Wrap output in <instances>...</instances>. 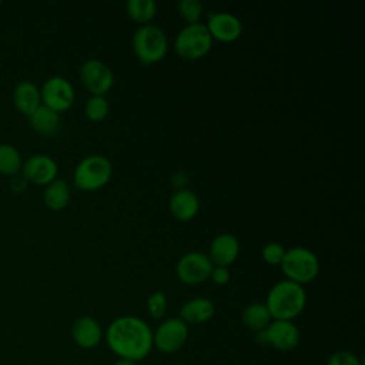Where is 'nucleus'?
I'll use <instances>...</instances> for the list:
<instances>
[{"mask_svg":"<svg viewBox=\"0 0 365 365\" xmlns=\"http://www.w3.org/2000/svg\"><path fill=\"white\" fill-rule=\"evenodd\" d=\"M212 40L217 38L220 41H234L242 33L241 20L231 13H214L210 16L208 23L205 24Z\"/></svg>","mask_w":365,"mask_h":365,"instance_id":"13","label":"nucleus"},{"mask_svg":"<svg viewBox=\"0 0 365 365\" xmlns=\"http://www.w3.org/2000/svg\"><path fill=\"white\" fill-rule=\"evenodd\" d=\"M327 365H362V361L358 355L348 349H339L331 354L327 361Z\"/></svg>","mask_w":365,"mask_h":365,"instance_id":"28","label":"nucleus"},{"mask_svg":"<svg viewBox=\"0 0 365 365\" xmlns=\"http://www.w3.org/2000/svg\"><path fill=\"white\" fill-rule=\"evenodd\" d=\"M170 212L178 221H190L192 220L200 208V200L197 194L188 188L177 190L168 202Z\"/></svg>","mask_w":365,"mask_h":365,"instance_id":"16","label":"nucleus"},{"mask_svg":"<svg viewBox=\"0 0 365 365\" xmlns=\"http://www.w3.org/2000/svg\"><path fill=\"white\" fill-rule=\"evenodd\" d=\"M240 254L238 240L228 232L217 235L210 244L208 258L215 267H230Z\"/></svg>","mask_w":365,"mask_h":365,"instance_id":"14","label":"nucleus"},{"mask_svg":"<svg viewBox=\"0 0 365 365\" xmlns=\"http://www.w3.org/2000/svg\"><path fill=\"white\" fill-rule=\"evenodd\" d=\"M215 314V305L211 299L205 297H197L188 299L185 304H182L180 309V318L188 325V324H204L210 321Z\"/></svg>","mask_w":365,"mask_h":365,"instance_id":"17","label":"nucleus"},{"mask_svg":"<svg viewBox=\"0 0 365 365\" xmlns=\"http://www.w3.org/2000/svg\"><path fill=\"white\" fill-rule=\"evenodd\" d=\"M57 163L46 154H34L29 157L21 165V175L27 182L37 185H47L57 178Z\"/></svg>","mask_w":365,"mask_h":365,"instance_id":"12","label":"nucleus"},{"mask_svg":"<svg viewBox=\"0 0 365 365\" xmlns=\"http://www.w3.org/2000/svg\"><path fill=\"white\" fill-rule=\"evenodd\" d=\"M30 124L31 127L44 135H53L57 133L60 127V115L54 110L46 107L44 104H40L30 115Z\"/></svg>","mask_w":365,"mask_h":365,"instance_id":"19","label":"nucleus"},{"mask_svg":"<svg viewBox=\"0 0 365 365\" xmlns=\"http://www.w3.org/2000/svg\"><path fill=\"white\" fill-rule=\"evenodd\" d=\"M125 9L131 20L141 26L150 24L157 13V4L154 0H130L127 1Z\"/></svg>","mask_w":365,"mask_h":365,"instance_id":"23","label":"nucleus"},{"mask_svg":"<svg viewBox=\"0 0 365 365\" xmlns=\"http://www.w3.org/2000/svg\"><path fill=\"white\" fill-rule=\"evenodd\" d=\"M173 182L174 185L177 187V190H181V188H185V182H187V177L182 174V173H177L174 177H173Z\"/></svg>","mask_w":365,"mask_h":365,"instance_id":"31","label":"nucleus"},{"mask_svg":"<svg viewBox=\"0 0 365 365\" xmlns=\"http://www.w3.org/2000/svg\"><path fill=\"white\" fill-rule=\"evenodd\" d=\"M305 302L307 294L304 287L289 279H282L268 291L264 304L272 319L292 321L304 311Z\"/></svg>","mask_w":365,"mask_h":365,"instance_id":"2","label":"nucleus"},{"mask_svg":"<svg viewBox=\"0 0 365 365\" xmlns=\"http://www.w3.org/2000/svg\"><path fill=\"white\" fill-rule=\"evenodd\" d=\"M231 278V272L227 267H212L211 274H210V279L215 284V285H225Z\"/></svg>","mask_w":365,"mask_h":365,"instance_id":"29","label":"nucleus"},{"mask_svg":"<svg viewBox=\"0 0 365 365\" xmlns=\"http://www.w3.org/2000/svg\"><path fill=\"white\" fill-rule=\"evenodd\" d=\"M104 338L113 354L133 362L144 359L154 346L151 328L144 319L134 315H124L111 321Z\"/></svg>","mask_w":365,"mask_h":365,"instance_id":"1","label":"nucleus"},{"mask_svg":"<svg viewBox=\"0 0 365 365\" xmlns=\"http://www.w3.org/2000/svg\"><path fill=\"white\" fill-rule=\"evenodd\" d=\"M113 165L110 160L100 154L84 157L76 167L73 180L77 188L96 191L103 188L111 178Z\"/></svg>","mask_w":365,"mask_h":365,"instance_id":"5","label":"nucleus"},{"mask_svg":"<svg viewBox=\"0 0 365 365\" xmlns=\"http://www.w3.org/2000/svg\"><path fill=\"white\" fill-rule=\"evenodd\" d=\"M80 77L91 96H104L114 84L111 68L98 58H88L80 68Z\"/></svg>","mask_w":365,"mask_h":365,"instance_id":"11","label":"nucleus"},{"mask_svg":"<svg viewBox=\"0 0 365 365\" xmlns=\"http://www.w3.org/2000/svg\"><path fill=\"white\" fill-rule=\"evenodd\" d=\"M0 6H1V0H0Z\"/></svg>","mask_w":365,"mask_h":365,"instance_id":"33","label":"nucleus"},{"mask_svg":"<svg viewBox=\"0 0 365 365\" xmlns=\"http://www.w3.org/2000/svg\"><path fill=\"white\" fill-rule=\"evenodd\" d=\"M241 321L247 329L257 334L259 331H264L271 324L272 318H271V314L267 309L265 304L252 302L248 307H245V309L242 311Z\"/></svg>","mask_w":365,"mask_h":365,"instance_id":"20","label":"nucleus"},{"mask_svg":"<svg viewBox=\"0 0 365 365\" xmlns=\"http://www.w3.org/2000/svg\"><path fill=\"white\" fill-rule=\"evenodd\" d=\"M13 103L20 113L30 115L41 104L38 87L29 80L17 83L13 88Z\"/></svg>","mask_w":365,"mask_h":365,"instance_id":"18","label":"nucleus"},{"mask_svg":"<svg viewBox=\"0 0 365 365\" xmlns=\"http://www.w3.org/2000/svg\"><path fill=\"white\" fill-rule=\"evenodd\" d=\"M70 201V187L66 180L56 178L46 185L44 204L47 208L58 211L67 207Z\"/></svg>","mask_w":365,"mask_h":365,"instance_id":"21","label":"nucleus"},{"mask_svg":"<svg viewBox=\"0 0 365 365\" xmlns=\"http://www.w3.org/2000/svg\"><path fill=\"white\" fill-rule=\"evenodd\" d=\"M108 101L104 96H91L84 106V114L91 121H101L108 114Z\"/></svg>","mask_w":365,"mask_h":365,"instance_id":"24","label":"nucleus"},{"mask_svg":"<svg viewBox=\"0 0 365 365\" xmlns=\"http://www.w3.org/2000/svg\"><path fill=\"white\" fill-rule=\"evenodd\" d=\"M285 248L279 244V242H268L264 248H262V259L268 264V265H279L284 255H285Z\"/></svg>","mask_w":365,"mask_h":365,"instance_id":"27","label":"nucleus"},{"mask_svg":"<svg viewBox=\"0 0 365 365\" xmlns=\"http://www.w3.org/2000/svg\"><path fill=\"white\" fill-rule=\"evenodd\" d=\"M27 187V180L23 177V175H13V178L10 180V188L14 191V192H23Z\"/></svg>","mask_w":365,"mask_h":365,"instance_id":"30","label":"nucleus"},{"mask_svg":"<svg viewBox=\"0 0 365 365\" xmlns=\"http://www.w3.org/2000/svg\"><path fill=\"white\" fill-rule=\"evenodd\" d=\"M255 339L261 345L274 346L278 351H292L299 344V329L292 321L272 319L271 324L255 334Z\"/></svg>","mask_w":365,"mask_h":365,"instance_id":"7","label":"nucleus"},{"mask_svg":"<svg viewBox=\"0 0 365 365\" xmlns=\"http://www.w3.org/2000/svg\"><path fill=\"white\" fill-rule=\"evenodd\" d=\"M23 165V158L20 151L7 143L0 144V174L16 175Z\"/></svg>","mask_w":365,"mask_h":365,"instance_id":"22","label":"nucleus"},{"mask_svg":"<svg viewBox=\"0 0 365 365\" xmlns=\"http://www.w3.org/2000/svg\"><path fill=\"white\" fill-rule=\"evenodd\" d=\"M133 50L141 63H158L165 57L168 50L167 36L154 24L140 26L133 34Z\"/></svg>","mask_w":365,"mask_h":365,"instance_id":"3","label":"nucleus"},{"mask_svg":"<svg viewBox=\"0 0 365 365\" xmlns=\"http://www.w3.org/2000/svg\"><path fill=\"white\" fill-rule=\"evenodd\" d=\"M212 46V37L202 23L187 24L182 27L174 41L177 54L185 60H198L204 57Z\"/></svg>","mask_w":365,"mask_h":365,"instance_id":"6","label":"nucleus"},{"mask_svg":"<svg viewBox=\"0 0 365 365\" xmlns=\"http://www.w3.org/2000/svg\"><path fill=\"white\" fill-rule=\"evenodd\" d=\"M103 336L101 325L91 317H80L71 327V338L74 344L83 349L96 348L101 342Z\"/></svg>","mask_w":365,"mask_h":365,"instance_id":"15","label":"nucleus"},{"mask_svg":"<svg viewBox=\"0 0 365 365\" xmlns=\"http://www.w3.org/2000/svg\"><path fill=\"white\" fill-rule=\"evenodd\" d=\"M187 338L188 325L180 317H173L164 319L153 332V345L164 354H174L184 346Z\"/></svg>","mask_w":365,"mask_h":365,"instance_id":"8","label":"nucleus"},{"mask_svg":"<svg viewBox=\"0 0 365 365\" xmlns=\"http://www.w3.org/2000/svg\"><path fill=\"white\" fill-rule=\"evenodd\" d=\"M41 104L61 113L68 110L74 103V88L71 83L60 76H53L44 81L40 90Z\"/></svg>","mask_w":365,"mask_h":365,"instance_id":"9","label":"nucleus"},{"mask_svg":"<svg viewBox=\"0 0 365 365\" xmlns=\"http://www.w3.org/2000/svg\"><path fill=\"white\" fill-rule=\"evenodd\" d=\"M147 311L148 315L154 319H160L164 317L167 311V297L164 292H153L147 299Z\"/></svg>","mask_w":365,"mask_h":365,"instance_id":"26","label":"nucleus"},{"mask_svg":"<svg viewBox=\"0 0 365 365\" xmlns=\"http://www.w3.org/2000/svg\"><path fill=\"white\" fill-rule=\"evenodd\" d=\"M279 267L287 279L299 285L311 282L319 274V261L317 255L305 247L287 250Z\"/></svg>","mask_w":365,"mask_h":365,"instance_id":"4","label":"nucleus"},{"mask_svg":"<svg viewBox=\"0 0 365 365\" xmlns=\"http://www.w3.org/2000/svg\"><path fill=\"white\" fill-rule=\"evenodd\" d=\"M113 365H137V362H133L130 359H123V358H118Z\"/></svg>","mask_w":365,"mask_h":365,"instance_id":"32","label":"nucleus"},{"mask_svg":"<svg viewBox=\"0 0 365 365\" xmlns=\"http://www.w3.org/2000/svg\"><path fill=\"white\" fill-rule=\"evenodd\" d=\"M178 14L182 20L187 21V24L200 23V19L202 16V3L198 0H181L177 4Z\"/></svg>","mask_w":365,"mask_h":365,"instance_id":"25","label":"nucleus"},{"mask_svg":"<svg viewBox=\"0 0 365 365\" xmlns=\"http://www.w3.org/2000/svg\"><path fill=\"white\" fill-rule=\"evenodd\" d=\"M212 267L214 265L208 255L200 251H191L178 259L175 272L181 282L187 285H195L210 278Z\"/></svg>","mask_w":365,"mask_h":365,"instance_id":"10","label":"nucleus"}]
</instances>
